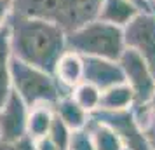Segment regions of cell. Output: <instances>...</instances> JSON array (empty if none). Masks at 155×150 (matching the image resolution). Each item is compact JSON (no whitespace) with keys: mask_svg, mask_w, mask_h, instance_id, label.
<instances>
[{"mask_svg":"<svg viewBox=\"0 0 155 150\" xmlns=\"http://www.w3.org/2000/svg\"><path fill=\"white\" fill-rule=\"evenodd\" d=\"M7 28L12 58L52 73L66 51V32L56 23L19 14H11Z\"/></svg>","mask_w":155,"mask_h":150,"instance_id":"obj_1","label":"cell"},{"mask_svg":"<svg viewBox=\"0 0 155 150\" xmlns=\"http://www.w3.org/2000/svg\"><path fill=\"white\" fill-rule=\"evenodd\" d=\"M101 0H12V14L56 23L64 32L96 19Z\"/></svg>","mask_w":155,"mask_h":150,"instance_id":"obj_2","label":"cell"},{"mask_svg":"<svg viewBox=\"0 0 155 150\" xmlns=\"http://www.w3.org/2000/svg\"><path fill=\"white\" fill-rule=\"evenodd\" d=\"M66 49L80 56L105 58L117 61L126 49L124 32L117 25L96 18L66 32Z\"/></svg>","mask_w":155,"mask_h":150,"instance_id":"obj_3","label":"cell"},{"mask_svg":"<svg viewBox=\"0 0 155 150\" xmlns=\"http://www.w3.org/2000/svg\"><path fill=\"white\" fill-rule=\"evenodd\" d=\"M11 87L28 108L35 105H54L63 94H68L52 73L16 58L11 59Z\"/></svg>","mask_w":155,"mask_h":150,"instance_id":"obj_4","label":"cell"},{"mask_svg":"<svg viewBox=\"0 0 155 150\" xmlns=\"http://www.w3.org/2000/svg\"><path fill=\"white\" fill-rule=\"evenodd\" d=\"M117 61L124 72L126 84L134 93L133 107H145L155 87V75L152 73L150 66L136 51L129 49V47L124 49V52L120 54Z\"/></svg>","mask_w":155,"mask_h":150,"instance_id":"obj_5","label":"cell"},{"mask_svg":"<svg viewBox=\"0 0 155 150\" xmlns=\"http://www.w3.org/2000/svg\"><path fill=\"white\" fill-rule=\"evenodd\" d=\"M122 32L126 47L136 51L155 75V16L152 12H138Z\"/></svg>","mask_w":155,"mask_h":150,"instance_id":"obj_6","label":"cell"},{"mask_svg":"<svg viewBox=\"0 0 155 150\" xmlns=\"http://www.w3.org/2000/svg\"><path fill=\"white\" fill-rule=\"evenodd\" d=\"M91 119L105 122L120 136L127 150H150L147 138L143 135V129L134 119L131 108L119 110V112H106V110H94Z\"/></svg>","mask_w":155,"mask_h":150,"instance_id":"obj_7","label":"cell"},{"mask_svg":"<svg viewBox=\"0 0 155 150\" xmlns=\"http://www.w3.org/2000/svg\"><path fill=\"white\" fill-rule=\"evenodd\" d=\"M26 114L28 107L25 101L11 91L0 105V142H14L26 135Z\"/></svg>","mask_w":155,"mask_h":150,"instance_id":"obj_8","label":"cell"},{"mask_svg":"<svg viewBox=\"0 0 155 150\" xmlns=\"http://www.w3.org/2000/svg\"><path fill=\"white\" fill-rule=\"evenodd\" d=\"M82 58H84V80L96 86L99 91H105L108 87L126 82L119 61L92 56Z\"/></svg>","mask_w":155,"mask_h":150,"instance_id":"obj_9","label":"cell"},{"mask_svg":"<svg viewBox=\"0 0 155 150\" xmlns=\"http://www.w3.org/2000/svg\"><path fill=\"white\" fill-rule=\"evenodd\" d=\"M52 75L59 82V86L70 93L73 87L84 80V58L73 51L66 49L58 58Z\"/></svg>","mask_w":155,"mask_h":150,"instance_id":"obj_10","label":"cell"},{"mask_svg":"<svg viewBox=\"0 0 155 150\" xmlns=\"http://www.w3.org/2000/svg\"><path fill=\"white\" fill-rule=\"evenodd\" d=\"M138 12L141 11L129 0H101L96 18L124 28Z\"/></svg>","mask_w":155,"mask_h":150,"instance_id":"obj_11","label":"cell"},{"mask_svg":"<svg viewBox=\"0 0 155 150\" xmlns=\"http://www.w3.org/2000/svg\"><path fill=\"white\" fill-rule=\"evenodd\" d=\"M52 110H54V114L68 126L70 131L84 129L85 126H87L89 119H91V114L85 112L84 108L70 96V93L63 94V96L52 105Z\"/></svg>","mask_w":155,"mask_h":150,"instance_id":"obj_12","label":"cell"},{"mask_svg":"<svg viewBox=\"0 0 155 150\" xmlns=\"http://www.w3.org/2000/svg\"><path fill=\"white\" fill-rule=\"evenodd\" d=\"M134 105V93L126 82L112 86L101 91V100H99L98 110H106V112H119V110H127L133 108Z\"/></svg>","mask_w":155,"mask_h":150,"instance_id":"obj_13","label":"cell"},{"mask_svg":"<svg viewBox=\"0 0 155 150\" xmlns=\"http://www.w3.org/2000/svg\"><path fill=\"white\" fill-rule=\"evenodd\" d=\"M52 105H35L28 108L26 114V135L31 140H42L47 136L52 122Z\"/></svg>","mask_w":155,"mask_h":150,"instance_id":"obj_14","label":"cell"},{"mask_svg":"<svg viewBox=\"0 0 155 150\" xmlns=\"http://www.w3.org/2000/svg\"><path fill=\"white\" fill-rule=\"evenodd\" d=\"M85 129L89 131L92 145H94L96 150H126L124 142L120 140V136L105 122L89 119Z\"/></svg>","mask_w":155,"mask_h":150,"instance_id":"obj_15","label":"cell"},{"mask_svg":"<svg viewBox=\"0 0 155 150\" xmlns=\"http://www.w3.org/2000/svg\"><path fill=\"white\" fill-rule=\"evenodd\" d=\"M11 40H9V28L7 23L0 28V105L7 100L11 87Z\"/></svg>","mask_w":155,"mask_h":150,"instance_id":"obj_16","label":"cell"},{"mask_svg":"<svg viewBox=\"0 0 155 150\" xmlns=\"http://www.w3.org/2000/svg\"><path fill=\"white\" fill-rule=\"evenodd\" d=\"M70 96L77 101L85 112L92 114L94 110L99 108V100H101V91L96 86H92L89 82L82 80L78 86H75L70 91Z\"/></svg>","mask_w":155,"mask_h":150,"instance_id":"obj_17","label":"cell"},{"mask_svg":"<svg viewBox=\"0 0 155 150\" xmlns=\"http://www.w3.org/2000/svg\"><path fill=\"white\" fill-rule=\"evenodd\" d=\"M134 119L143 129V135L147 138L150 150H155V110H150L148 107H133Z\"/></svg>","mask_w":155,"mask_h":150,"instance_id":"obj_18","label":"cell"},{"mask_svg":"<svg viewBox=\"0 0 155 150\" xmlns=\"http://www.w3.org/2000/svg\"><path fill=\"white\" fill-rule=\"evenodd\" d=\"M70 135H71V131L68 129V126L54 114L52 115V122H51L49 133H47L45 138H49L59 150H66L68 148V142H70Z\"/></svg>","mask_w":155,"mask_h":150,"instance_id":"obj_19","label":"cell"},{"mask_svg":"<svg viewBox=\"0 0 155 150\" xmlns=\"http://www.w3.org/2000/svg\"><path fill=\"white\" fill-rule=\"evenodd\" d=\"M66 150H96L92 145L91 135L87 129H77L71 131L70 135V142H68V148Z\"/></svg>","mask_w":155,"mask_h":150,"instance_id":"obj_20","label":"cell"},{"mask_svg":"<svg viewBox=\"0 0 155 150\" xmlns=\"http://www.w3.org/2000/svg\"><path fill=\"white\" fill-rule=\"evenodd\" d=\"M0 150H37V145L35 140L25 135L14 142H0Z\"/></svg>","mask_w":155,"mask_h":150,"instance_id":"obj_21","label":"cell"},{"mask_svg":"<svg viewBox=\"0 0 155 150\" xmlns=\"http://www.w3.org/2000/svg\"><path fill=\"white\" fill-rule=\"evenodd\" d=\"M12 14V0H0V28Z\"/></svg>","mask_w":155,"mask_h":150,"instance_id":"obj_22","label":"cell"},{"mask_svg":"<svg viewBox=\"0 0 155 150\" xmlns=\"http://www.w3.org/2000/svg\"><path fill=\"white\" fill-rule=\"evenodd\" d=\"M35 145H37V150H59L54 145V143L51 142L49 138H42V140H37L35 142Z\"/></svg>","mask_w":155,"mask_h":150,"instance_id":"obj_23","label":"cell"},{"mask_svg":"<svg viewBox=\"0 0 155 150\" xmlns=\"http://www.w3.org/2000/svg\"><path fill=\"white\" fill-rule=\"evenodd\" d=\"M129 2H131V4H134V5L140 9L141 12H152L150 0H129Z\"/></svg>","mask_w":155,"mask_h":150,"instance_id":"obj_24","label":"cell"},{"mask_svg":"<svg viewBox=\"0 0 155 150\" xmlns=\"http://www.w3.org/2000/svg\"><path fill=\"white\" fill-rule=\"evenodd\" d=\"M145 107H148L150 110H155V87H153V91H152V96H150V100H148V103L145 105Z\"/></svg>","mask_w":155,"mask_h":150,"instance_id":"obj_25","label":"cell"},{"mask_svg":"<svg viewBox=\"0 0 155 150\" xmlns=\"http://www.w3.org/2000/svg\"><path fill=\"white\" fill-rule=\"evenodd\" d=\"M150 7H152V14L155 16V2L153 0H150Z\"/></svg>","mask_w":155,"mask_h":150,"instance_id":"obj_26","label":"cell"},{"mask_svg":"<svg viewBox=\"0 0 155 150\" xmlns=\"http://www.w3.org/2000/svg\"><path fill=\"white\" fill-rule=\"evenodd\" d=\"M153 2H155V0H153Z\"/></svg>","mask_w":155,"mask_h":150,"instance_id":"obj_27","label":"cell"},{"mask_svg":"<svg viewBox=\"0 0 155 150\" xmlns=\"http://www.w3.org/2000/svg\"><path fill=\"white\" fill-rule=\"evenodd\" d=\"M126 150H127V148H126Z\"/></svg>","mask_w":155,"mask_h":150,"instance_id":"obj_28","label":"cell"}]
</instances>
